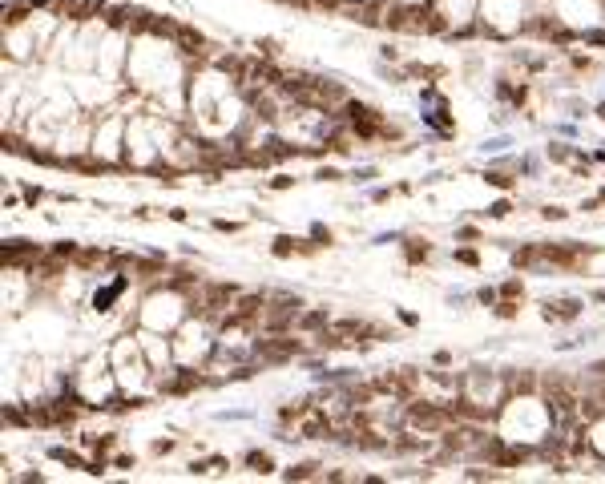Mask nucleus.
Masks as SVG:
<instances>
[{
    "label": "nucleus",
    "mask_w": 605,
    "mask_h": 484,
    "mask_svg": "<svg viewBox=\"0 0 605 484\" xmlns=\"http://www.w3.org/2000/svg\"><path fill=\"white\" fill-rule=\"evenodd\" d=\"M581 299H557V302H544V319H553V323H573L577 315H581Z\"/></svg>",
    "instance_id": "4"
},
{
    "label": "nucleus",
    "mask_w": 605,
    "mask_h": 484,
    "mask_svg": "<svg viewBox=\"0 0 605 484\" xmlns=\"http://www.w3.org/2000/svg\"><path fill=\"white\" fill-rule=\"evenodd\" d=\"M246 464H250L254 472H274V456L271 452H250L246 456Z\"/></svg>",
    "instance_id": "5"
},
{
    "label": "nucleus",
    "mask_w": 605,
    "mask_h": 484,
    "mask_svg": "<svg viewBox=\"0 0 605 484\" xmlns=\"http://www.w3.org/2000/svg\"><path fill=\"white\" fill-rule=\"evenodd\" d=\"M190 311H194V299L186 291H178V287H153L150 295L142 299L133 323L146 327V331H178L182 323L190 319Z\"/></svg>",
    "instance_id": "2"
},
{
    "label": "nucleus",
    "mask_w": 605,
    "mask_h": 484,
    "mask_svg": "<svg viewBox=\"0 0 605 484\" xmlns=\"http://www.w3.org/2000/svg\"><path fill=\"white\" fill-rule=\"evenodd\" d=\"M109 363H113V375H118V388L125 399H142V395L157 392V371L150 367L138 335H118L109 347Z\"/></svg>",
    "instance_id": "1"
},
{
    "label": "nucleus",
    "mask_w": 605,
    "mask_h": 484,
    "mask_svg": "<svg viewBox=\"0 0 605 484\" xmlns=\"http://www.w3.org/2000/svg\"><path fill=\"white\" fill-rule=\"evenodd\" d=\"M432 12L440 16L444 32H468L481 16V0H432Z\"/></svg>",
    "instance_id": "3"
},
{
    "label": "nucleus",
    "mask_w": 605,
    "mask_h": 484,
    "mask_svg": "<svg viewBox=\"0 0 605 484\" xmlns=\"http://www.w3.org/2000/svg\"><path fill=\"white\" fill-rule=\"evenodd\" d=\"M395 4H408V8H428L432 0H395Z\"/></svg>",
    "instance_id": "6"
}]
</instances>
